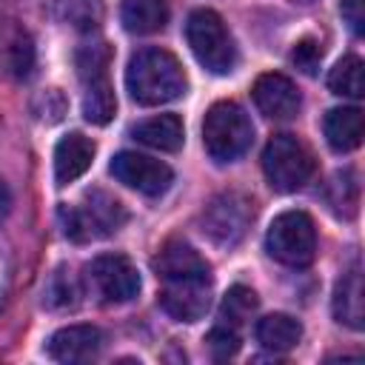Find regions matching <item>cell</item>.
Instances as JSON below:
<instances>
[{"instance_id":"obj_1","label":"cell","mask_w":365,"mask_h":365,"mask_svg":"<svg viewBox=\"0 0 365 365\" xmlns=\"http://www.w3.org/2000/svg\"><path fill=\"white\" fill-rule=\"evenodd\" d=\"M125 88L140 106H163L185 94L188 77L180 60L165 48H143L128 60Z\"/></svg>"},{"instance_id":"obj_2","label":"cell","mask_w":365,"mask_h":365,"mask_svg":"<svg viewBox=\"0 0 365 365\" xmlns=\"http://www.w3.org/2000/svg\"><path fill=\"white\" fill-rule=\"evenodd\" d=\"M251 143H254V125H251L248 114L242 111V106L222 100L205 111L202 145L214 163L225 165V163L240 160L251 148Z\"/></svg>"},{"instance_id":"obj_3","label":"cell","mask_w":365,"mask_h":365,"mask_svg":"<svg viewBox=\"0 0 365 365\" xmlns=\"http://www.w3.org/2000/svg\"><path fill=\"white\" fill-rule=\"evenodd\" d=\"M108 66H111V48L103 40H91L80 46L77 51V74L83 83V117L94 125H106L114 111V88L108 80Z\"/></svg>"},{"instance_id":"obj_4","label":"cell","mask_w":365,"mask_h":365,"mask_svg":"<svg viewBox=\"0 0 365 365\" xmlns=\"http://www.w3.org/2000/svg\"><path fill=\"white\" fill-rule=\"evenodd\" d=\"M185 40L197 57V63L211 74H231L237 66V46L222 17L211 9L191 11L185 23Z\"/></svg>"},{"instance_id":"obj_5","label":"cell","mask_w":365,"mask_h":365,"mask_svg":"<svg viewBox=\"0 0 365 365\" xmlns=\"http://www.w3.org/2000/svg\"><path fill=\"white\" fill-rule=\"evenodd\" d=\"M262 171L274 191L291 194L311 180L314 157L294 134H274L262 151Z\"/></svg>"},{"instance_id":"obj_6","label":"cell","mask_w":365,"mask_h":365,"mask_svg":"<svg viewBox=\"0 0 365 365\" xmlns=\"http://www.w3.org/2000/svg\"><path fill=\"white\" fill-rule=\"evenodd\" d=\"M268 254L291 268H302L317 254V228L305 211H282L271 220L265 234Z\"/></svg>"},{"instance_id":"obj_7","label":"cell","mask_w":365,"mask_h":365,"mask_svg":"<svg viewBox=\"0 0 365 365\" xmlns=\"http://www.w3.org/2000/svg\"><path fill=\"white\" fill-rule=\"evenodd\" d=\"M60 217H63L66 237H71L74 242H86V240L114 234L125 222V208L111 194L94 188L83 197L77 208H63Z\"/></svg>"},{"instance_id":"obj_8","label":"cell","mask_w":365,"mask_h":365,"mask_svg":"<svg viewBox=\"0 0 365 365\" xmlns=\"http://www.w3.org/2000/svg\"><path fill=\"white\" fill-rule=\"evenodd\" d=\"M88 288L103 302H128L140 294V274L123 254H100L86 265Z\"/></svg>"},{"instance_id":"obj_9","label":"cell","mask_w":365,"mask_h":365,"mask_svg":"<svg viewBox=\"0 0 365 365\" xmlns=\"http://www.w3.org/2000/svg\"><path fill=\"white\" fill-rule=\"evenodd\" d=\"M108 171L114 174V180H120L123 185L145 194V197H160L168 191L171 180H174V171L154 160V157H145V154H137V151H120L114 154Z\"/></svg>"},{"instance_id":"obj_10","label":"cell","mask_w":365,"mask_h":365,"mask_svg":"<svg viewBox=\"0 0 365 365\" xmlns=\"http://www.w3.org/2000/svg\"><path fill=\"white\" fill-rule=\"evenodd\" d=\"M160 305L168 317L180 322H197L211 305V277H185V279H160Z\"/></svg>"},{"instance_id":"obj_11","label":"cell","mask_w":365,"mask_h":365,"mask_svg":"<svg viewBox=\"0 0 365 365\" xmlns=\"http://www.w3.org/2000/svg\"><path fill=\"white\" fill-rule=\"evenodd\" d=\"M248 220H251V202L242 194L228 191L214 197L202 211V231L220 245H234L245 234Z\"/></svg>"},{"instance_id":"obj_12","label":"cell","mask_w":365,"mask_h":365,"mask_svg":"<svg viewBox=\"0 0 365 365\" xmlns=\"http://www.w3.org/2000/svg\"><path fill=\"white\" fill-rule=\"evenodd\" d=\"M103 342H106V336L97 325H66L48 339L46 351L54 362L74 365V362L94 359L103 351Z\"/></svg>"},{"instance_id":"obj_13","label":"cell","mask_w":365,"mask_h":365,"mask_svg":"<svg viewBox=\"0 0 365 365\" xmlns=\"http://www.w3.org/2000/svg\"><path fill=\"white\" fill-rule=\"evenodd\" d=\"M251 94H254L257 108L271 120H291L302 106L297 86L285 74H277V71L259 74Z\"/></svg>"},{"instance_id":"obj_14","label":"cell","mask_w":365,"mask_h":365,"mask_svg":"<svg viewBox=\"0 0 365 365\" xmlns=\"http://www.w3.org/2000/svg\"><path fill=\"white\" fill-rule=\"evenodd\" d=\"M154 274H157V279L211 277V265L194 245H188L182 240H168L160 248V254L154 257Z\"/></svg>"},{"instance_id":"obj_15","label":"cell","mask_w":365,"mask_h":365,"mask_svg":"<svg viewBox=\"0 0 365 365\" xmlns=\"http://www.w3.org/2000/svg\"><path fill=\"white\" fill-rule=\"evenodd\" d=\"M334 317L336 322L362 331L365 328V291H362V268L354 262L334 285Z\"/></svg>"},{"instance_id":"obj_16","label":"cell","mask_w":365,"mask_h":365,"mask_svg":"<svg viewBox=\"0 0 365 365\" xmlns=\"http://www.w3.org/2000/svg\"><path fill=\"white\" fill-rule=\"evenodd\" d=\"M91 160H94V143L88 137H83L80 131L66 134L54 148V180H57V185H68L77 177H83L88 171Z\"/></svg>"},{"instance_id":"obj_17","label":"cell","mask_w":365,"mask_h":365,"mask_svg":"<svg viewBox=\"0 0 365 365\" xmlns=\"http://www.w3.org/2000/svg\"><path fill=\"white\" fill-rule=\"evenodd\" d=\"M322 131L334 151H354L362 143V111L356 106L331 108L322 120Z\"/></svg>"},{"instance_id":"obj_18","label":"cell","mask_w":365,"mask_h":365,"mask_svg":"<svg viewBox=\"0 0 365 365\" xmlns=\"http://www.w3.org/2000/svg\"><path fill=\"white\" fill-rule=\"evenodd\" d=\"M131 137L157 151H180L185 131H182V120L177 114H160V117H148V120L131 125Z\"/></svg>"},{"instance_id":"obj_19","label":"cell","mask_w":365,"mask_h":365,"mask_svg":"<svg viewBox=\"0 0 365 365\" xmlns=\"http://www.w3.org/2000/svg\"><path fill=\"white\" fill-rule=\"evenodd\" d=\"M120 20L131 34H154L168 23L165 0H123Z\"/></svg>"},{"instance_id":"obj_20","label":"cell","mask_w":365,"mask_h":365,"mask_svg":"<svg viewBox=\"0 0 365 365\" xmlns=\"http://www.w3.org/2000/svg\"><path fill=\"white\" fill-rule=\"evenodd\" d=\"M302 339V325L288 314H268L257 322V342L268 351H291Z\"/></svg>"},{"instance_id":"obj_21","label":"cell","mask_w":365,"mask_h":365,"mask_svg":"<svg viewBox=\"0 0 365 365\" xmlns=\"http://www.w3.org/2000/svg\"><path fill=\"white\" fill-rule=\"evenodd\" d=\"M328 88L339 97H362L365 94V77H362V60L356 54H348L336 60V66L328 74Z\"/></svg>"},{"instance_id":"obj_22","label":"cell","mask_w":365,"mask_h":365,"mask_svg":"<svg viewBox=\"0 0 365 365\" xmlns=\"http://www.w3.org/2000/svg\"><path fill=\"white\" fill-rule=\"evenodd\" d=\"M257 294L248 288V285H234L228 288V294L222 297V305H220V319L222 325H242L245 319H251V314L257 311Z\"/></svg>"},{"instance_id":"obj_23","label":"cell","mask_w":365,"mask_h":365,"mask_svg":"<svg viewBox=\"0 0 365 365\" xmlns=\"http://www.w3.org/2000/svg\"><path fill=\"white\" fill-rule=\"evenodd\" d=\"M57 17L63 23H71L80 31L97 29L103 17V3L100 0H57Z\"/></svg>"},{"instance_id":"obj_24","label":"cell","mask_w":365,"mask_h":365,"mask_svg":"<svg viewBox=\"0 0 365 365\" xmlns=\"http://www.w3.org/2000/svg\"><path fill=\"white\" fill-rule=\"evenodd\" d=\"M319 60H322V48H319V43L311 40V37L299 40V43L294 46V51H291V63H294L302 74H308V77H314V74L319 71Z\"/></svg>"},{"instance_id":"obj_25","label":"cell","mask_w":365,"mask_h":365,"mask_svg":"<svg viewBox=\"0 0 365 365\" xmlns=\"http://www.w3.org/2000/svg\"><path fill=\"white\" fill-rule=\"evenodd\" d=\"M205 342H208V351H211L217 359H228V356H234L237 348H240V334H237V328H231V325H217V328L205 336Z\"/></svg>"},{"instance_id":"obj_26","label":"cell","mask_w":365,"mask_h":365,"mask_svg":"<svg viewBox=\"0 0 365 365\" xmlns=\"http://www.w3.org/2000/svg\"><path fill=\"white\" fill-rule=\"evenodd\" d=\"M339 11H342V20L348 23V29L356 37H362V31H365V6H362V0H342Z\"/></svg>"},{"instance_id":"obj_27","label":"cell","mask_w":365,"mask_h":365,"mask_svg":"<svg viewBox=\"0 0 365 365\" xmlns=\"http://www.w3.org/2000/svg\"><path fill=\"white\" fill-rule=\"evenodd\" d=\"M9 205H11V194H9V188L0 182V217L9 214Z\"/></svg>"}]
</instances>
